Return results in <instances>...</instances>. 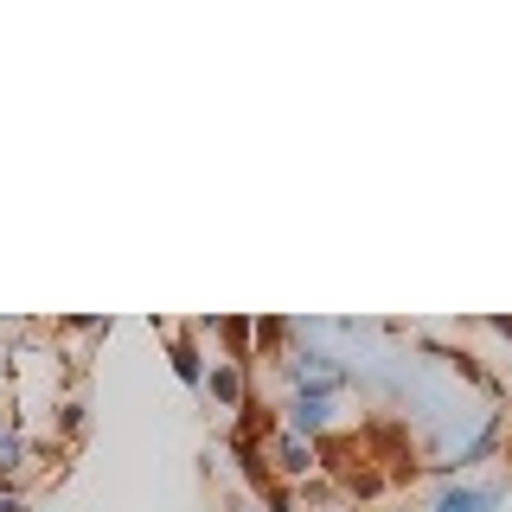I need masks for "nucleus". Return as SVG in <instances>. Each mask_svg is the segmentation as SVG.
I'll use <instances>...</instances> for the list:
<instances>
[{
	"mask_svg": "<svg viewBox=\"0 0 512 512\" xmlns=\"http://www.w3.org/2000/svg\"><path fill=\"white\" fill-rule=\"evenodd\" d=\"M493 506H500V487H448L436 500V512H493Z\"/></svg>",
	"mask_w": 512,
	"mask_h": 512,
	"instance_id": "nucleus-1",
	"label": "nucleus"
},
{
	"mask_svg": "<svg viewBox=\"0 0 512 512\" xmlns=\"http://www.w3.org/2000/svg\"><path fill=\"white\" fill-rule=\"evenodd\" d=\"M288 423H295L301 436H314V429H327V397H308V391H301L295 404H288Z\"/></svg>",
	"mask_w": 512,
	"mask_h": 512,
	"instance_id": "nucleus-2",
	"label": "nucleus"
},
{
	"mask_svg": "<svg viewBox=\"0 0 512 512\" xmlns=\"http://www.w3.org/2000/svg\"><path fill=\"white\" fill-rule=\"evenodd\" d=\"M205 391H212L218 404H244V372H237V365H218V372H205Z\"/></svg>",
	"mask_w": 512,
	"mask_h": 512,
	"instance_id": "nucleus-3",
	"label": "nucleus"
},
{
	"mask_svg": "<svg viewBox=\"0 0 512 512\" xmlns=\"http://www.w3.org/2000/svg\"><path fill=\"white\" fill-rule=\"evenodd\" d=\"M173 372H180V384H192V391L205 384V372H199V352H192L186 340H173Z\"/></svg>",
	"mask_w": 512,
	"mask_h": 512,
	"instance_id": "nucleus-4",
	"label": "nucleus"
},
{
	"mask_svg": "<svg viewBox=\"0 0 512 512\" xmlns=\"http://www.w3.org/2000/svg\"><path fill=\"white\" fill-rule=\"evenodd\" d=\"M276 461H282L288 474H308V448H301L295 436H282V442H276Z\"/></svg>",
	"mask_w": 512,
	"mask_h": 512,
	"instance_id": "nucleus-5",
	"label": "nucleus"
},
{
	"mask_svg": "<svg viewBox=\"0 0 512 512\" xmlns=\"http://www.w3.org/2000/svg\"><path fill=\"white\" fill-rule=\"evenodd\" d=\"M269 512H295V506H288V493H269Z\"/></svg>",
	"mask_w": 512,
	"mask_h": 512,
	"instance_id": "nucleus-6",
	"label": "nucleus"
},
{
	"mask_svg": "<svg viewBox=\"0 0 512 512\" xmlns=\"http://www.w3.org/2000/svg\"><path fill=\"white\" fill-rule=\"evenodd\" d=\"M0 512H20V500H13V493H0Z\"/></svg>",
	"mask_w": 512,
	"mask_h": 512,
	"instance_id": "nucleus-7",
	"label": "nucleus"
},
{
	"mask_svg": "<svg viewBox=\"0 0 512 512\" xmlns=\"http://www.w3.org/2000/svg\"><path fill=\"white\" fill-rule=\"evenodd\" d=\"M500 333H506V340H512V320H500Z\"/></svg>",
	"mask_w": 512,
	"mask_h": 512,
	"instance_id": "nucleus-8",
	"label": "nucleus"
}]
</instances>
